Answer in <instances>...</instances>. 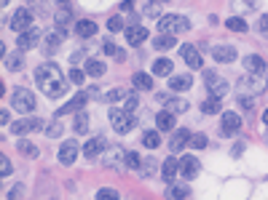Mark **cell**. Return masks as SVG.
<instances>
[{
  "instance_id": "cell-1",
  "label": "cell",
  "mask_w": 268,
  "mask_h": 200,
  "mask_svg": "<svg viewBox=\"0 0 268 200\" xmlns=\"http://www.w3.org/2000/svg\"><path fill=\"white\" fill-rule=\"evenodd\" d=\"M35 83L41 85V91L46 93L49 99H56L67 91V80H64L62 70L56 64H41L35 70Z\"/></svg>"
},
{
  "instance_id": "cell-2",
  "label": "cell",
  "mask_w": 268,
  "mask_h": 200,
  "mask_svg": "<svg viewBox=\"0 0 268 200\" xmlns=\"http://www.w3.org/2000/svg\"><path fill=\"white\" fill-rule=\"evenodd\" d=\"M110 123L118 133H129L137 125V120H134V112L123 110V107H110Z\"/></svg>"
},
{
  "instance_id": "cell-3",
  "label": "cell",
  "mask_w": 268,
  "mask_h": 200,
  "mask_svg": "<svg viewBox=\"0 0 268 200\" xmlns=\"http://www.w3.org/2000/svg\"><path fill=\"white\" fill-rule=\"evenodd\" d=\"M188 19L185 16H177V13H166V16H159V32L164 35H180V32L188 30Z\"/></svg>"
},
{
  "instance_id": "cell-4",
  "label": "cell",
  "mask_w": 268,
  "mask_h": 200,
  "mask_svg": "<svg viewBox=\"0 0 268 200\" xmlns=\"http://www.w3.org/2000/svg\"><path fill=\"white\" fill-rule=\"evenodd\" d=\"M11 107H14L16 112H32L38 107L35 93L27 91V88H16L14 93H11Z\"/></svg>"
},
{
  "instance_id": "cell-5",
  "label": "cell",
  "mask_w": 268,
  "mask_h": 200,
  "mask_svg": "<svg viewBox=\"0 0 268 200\" xmlns=\"http://www.w3.org/2000/svg\"><path fill=\"white\" fill-rule=\"evenodd\" d=\"M204 83H207V91H209V96H217V99H223L225 93L231 91L228 80H225V78H220V75H214V72H204Z\"/></svg>"
},
{
  "instance_id": "cell-6",
  "label": "cell",
  "mask_w": 268,
  "mask_h": 200,
  "mask_svg": "<svg viewBox=\"0 0 268 200\" xmlns=\"http://www.w3.org/2000/svg\"><path fill=\"white\" fill-rule=\"evenodd\" d=\"M8 27H11L14 32H27L30 27H32V13H30L27 8L14 11V13H11V19H8Z\"/></svg>"
},
{
  "instance_id": "cell-7",
  "label": "cell",
  "mask_w": 268,
  "mask_h": 200,
  "mask_svg": "<svg viewBox=\"0 0 268 200\" xmlns=\"http://www.w3.org/2000/svg\"><path fill=\"white\" fill-rule=\"evenodd\" d=\"M241 91H250V93H260V91H266V75H255V72H250L247 78H241Z\"/></svg>"
},
{
  "instance_id": "cell-8",
  "label": "cell",
  "mask_w": 268,
  "mask_h": 200,
  "mask_svg": "<svg viewBox=\"0 0 268 200\" xmlns=\"http://www.w3.org/2000/svg\"><path fill=\"white\" fill-rule=\"evenodd\" d=\"M78 150H81V147H78L75 139L64 142V144L59 147V163H62V165H73V163H75V158H78Z\"/></svg>"
},
{
  "instance_id": "cell-9",
  "label": "cell",
  "mask_w": 268,
  "mask_h": 200,
  "mask_svg": "<svg viewBox=\"0 0 268 200\" xmlns=\"http://www.w3.org/2000/svg\"><path fill=\"white\" fill-rule=\"evenodd\" d=\"M180 176L188 179V182L199 176V160H196L193 155H182V160H180Z\"/></svg>"
},
{
  "instance_id": "cell-10",
  "label": "cell",
  "mask_w": 268,
  "mask_h": 200,
  "mask_svg": "<svg viewBox=\"0 0 268 200\" xmlns=\"http://www.w3.org/2000/svg\"><path fill=\"white\" fill-rule=\"evenodd\" d=\"M41 125H43V123H41L38 118H24V120H16V123L11 125V133H16V136H24V133L38 131Z\"/></svg>"
},
{
  "instance_id": "cell-11",
  "label": "cell",
  "mask_w": 268,
  "mask_h": 200,
  "mask_svg": "<svg viewBox=\"0 0 268 200\" xmlns=\"http://www.w3.org/2000/svg\"><path fill=\"white\" fill-rule=\"evenodd\" d=\"M241 128V118L236 115V112H225L223 120H220V131L225 133V136H233Z\"/></svg>"
},
{
  "instance_id": "cell-12",
  "label": "cell",
  "mask_w": 268,
  "mask_h": 200,
  "mask_svg": "<svg viewBox=\"0 0 268 200\" xmlns=\"http://www.w3.org/2000/svg\"><path fill=\"white\" fill-rule=\"evenodd\" d=\"M38 40H41V32H38L35 27H30L27 32H19V51H30V48H35Z\"/></svg>"
},
{
  "instance_id": "cell-13",
  "label": "cell",
  "mask_w": 268,
  "mask_h": 200,
  "mask_svg": "<svg viewBox=\"0 0 268 200\" xmlns=\"http://www.w3.org/2000/svg\"><path fill=\"white\" fill-rule=\"evenodd\" d=\"M182 59H185V64L191 67V70H199V67H204V59H201V53L196 45H182Z\"/></svg>"
},
{
  "instance_id": "cell-14",
  "label": "cell",
  "mask_w": 268,
  "mask_h": 200,
  "mask_svg": "<svg viewBox=\"0 0 268 200\" xmlns=\"http://www.w3.org/2000/svg\"><path fill=\"white\" fill-rule=\"evenodd\" d=\"M89 93H75V99H70L64 107H59V115H70V112H81L83 110V104L89 102Z\"/></svg>"
},
{
  "instance_id": "cell-15",
  "label": "cell",
  "mask_w": 268,
  "mask_h": 200,
  "mask_svg": "<svg viewBox=\"0 0 268 200\" xmlns=\"http://www.w3.org/2000/svg\"><path fill=\"white\" fill-rule=\"evenodd\" d=\"M156 125H159V131H174V128H177L174 112L172 110H161L159 115H156Z\"/></svg>"
},
{
  "instance_id": "cell-16",
  "label": "cell",
  "mask_w": 268,
  "mask_h": 200,
  "mask_svg": "<svg viewBox=\"0 0 268 200\" xmlns=\"http://www.w3.org/2000/svg\"><path fill=\"white\" fill-rule=\"evenodd\" d=\"M191 136H193V133H191V131H188V128H177V131H174V136H172V139H169V150H174V152H180V150H182V147H185L188 142H191Z\"/></svg>"
},
{
  "instance_id": "cell-17",
  "label": "cell",
  "mask_w": 268,
  "mask_h": 200,
  "mask_svg": "<svg viewBox=\"0 0 268 200\" xmlns=\"http://www.w3.org/2000/svg\"><path fill=\"white\" fill-rule=\"evenodd\" d=\"M126 40L132 45H140V43H145L148 40V30L142 24H132V27H126Z\"/></svg>"
},
{
  "instance_id": "cell-18",
  "label": "cell",
  "mask_w": 268,
  "mask_h": 200,
  "mask_svg": "<svg viewBox=\"0 0 268 200\" xmlns=\"http://www.w3.org/2000/svg\"><path fill=\"white\" fill-rule=\"evenodd\" d=\"M212 56L217 64L233 62V59H236V48H233V45H217V48H212Z\"/></svg>"
},
{
  "instance_id": "cell-19",
  "label": "cell",
  "mask_w": 268,
  "mask_h": 200,
  "mask_svg": "<svg viewBox=\"0 0 268 200\" xmlns=\"http://www.w3.org/2000/svg\"><path fill=\"white\" fill-rule=\"evenodd\" d=\"M105 147H107V144H105V139H102V136H97V139H89V142H86V147H83V155L94 160L97 155H102V152H105Z\"/></svg>"
},
{
  "instance_id": "cell-20",
  "label": "cell",
  "mask_w": 268,
  "mask_h": 200,
  "mask_svg": "<svg viewBox=\"0 0 268 200\" xmlns=\"http://www.w3.org/2000/svg\"><path fill=\"white\" fill-rule=\"evenodd\" d=\"M244 67H247V72H255V75H266V59L258 56V53L247 56V59H244Z\"/></svg>"
},
{
  "instance_id": "cell-21",
  "label": "cell",
  "mask_w": 268,
  "mask_h": 200,
  "mask_svg": "<svg viewBox=\"0 0 268 200\" xmlns=\"http://www.w3.org/2000/svg\"><path fill=\"white\" fill-rule=\"evenodd\" d=\"M105 163H107L110 168H121V165L126 163V150H123V147H115L113 152H107V158H105Z\"/></svg>"
},
{
  "instance_id": "cell-22",
  "label": "cell",
  "mask_w": 268,
  "mask_h": 200,
  "mask_svg": "<svg viewBox=\"0 0 268 200\" xmlns=\"http://www.w3.org/2000/svg\"><path fill=\"white\" fill-rule=\"evenodd\" d=\"M161 168H164V171H161V176H164L166 182H174V176L180 173V160H174V158H166Z\"/></svg>"
},
{
  "instance_id": "cell-23",
  "label": "cell",
  "mask_w": 268,
  "mask_h": 200,
  "mask_svg": "<svg viewBox=\"0 0 268 200\" xmlns=\"http://www.w3.org/2000/svg\"><path fill=\"white\" fill-rule=\"evenodd\" d=\"M62 32H49V35H46V43H43V51L46 53H56L59 51V45H62Z\"/></svg>"
},
{
  "instance_id": "cell-24",
  "label": "cell",
  "mask_w": 268,
  "mask_h": 200,
  "mask_svg": "<svg viewBox=\"0 0 268 200\" xmlns=\"http://www.w3.org/2000/svg\"><path fill=\"white\" fill-rule=\"evenodd\" d=\"M191 85H193L191 75H172V80H169V88L172 91H188Z\"/></svg>"
},
{
  "instance_id": "cell-25",
  "label": "cell",
  "mask_w": 268,
  "mask_h": 200,
  "mask_svg": "<svg viewBox=\"0 0 268 200\" xmlns=\"http://www.w3.org/2000/svg\"><path fill=\"white\" fill-rule=\"evenodd\" d=\"M75 32H78L81 38L97 35V22H91V19H81V22H75Z\"/></svg>"
},
{
  "instance_id": "cell-26",
  "label": "cell",
  "mask_w": 268,
  "mask_h": 200,
  "mask_svg": "<svg viewBox=\"0 0 268 200\" xmlns=\"http://www.w3.org/2000/svg\"><path fill=\"white\" fill-rule=\"evenodd\" d=\"M132 85L137 91H150V88H153V78L145 75V72H137V75L132 78Z\"/></svg>"
},
{
  "instance_id": "cell-27",
  "label": "cell",
  "mask_w": 268,
  "mask_h": 200,
  "mask_svg": "<svg viewBox=\"0 0 268 200\" xmlns=\"http://www.w3.org/2000/svg\"><path fill=\"white\" fill-rule=\"evenodd\" d=\"M153 75H159V78L172 75V62H169V59H159V62H153Z\"/></svg>"
},
{
  "instance_id": "cell-28",
  "label": "cell",
  "mask_w": 268,
  "mask_h": 200,
  "mask_svg": "<svg viewBox=\"0 0 268 200\" xmlns=\"http://www.w3.org/2000/svg\"><path fill=\"white\" fill-rule=\"evenodd\" d=\"M174 43H177V40H174V35H164V32H159V38H156V48L159 51H169V48H174Z\"/></svg>"
},
{
  "instance_id": "cell-29",
  "label": "cell",
  "mask_w": 268,
  "mask_h": 200,
  "mask_svg": "<svg viewBox=\"0 0 268 200\" xmlns=\"http://www.w3.org/2000/svg\"><path fill=\"white\" fill-rule=\"evenodd\" d=\"M142 144H145L148 150H156V147L161 144V131H145L142 133Z\"/></svg>"
},
{
  "instance_id": "cell-30",
  "label": "cell",
  "mask_w": 268,
  "mask_h": 200,
  "mask_svg": "<svg viewBox=\"0 0 268 200\" xmlns=\"http://www.w3.org/2000/svg\"><path fill=\"white\" fill-rule=\"evenodd\" d=\"M86 75L102 78V75H105V64L100 62V59H89V62H86Z\"/></svg>"
},
{
  "instance_id": "cell-31",
  "label": "cell",
  "mask_w": 268,
  "mask_h": 200,
  "mask_svg": "<svg viewBox=\"0 0 268 200\" xmlns=\"http://www.w3.org/2000/svg\"><path fill=\"white\" fill-rule=\"evenodd\" d=\"M201 112H204V115H217V112H220V99L209 96L207 102H201Z\"/></svg>"
},
{
  "instance_id": "cell-32",
  "label": "cell",
  "mask_w": 268,
  "mask_h": 200,
  "mask_svg": "<svg viewBox=\"0 0 268 200\" xmlns=\"http://www.w3.org/2000/svg\"><path fill=\"white\" fill-rule=\"evenodd\" d=\"M191 195V190H188L185 184H172L166 190V198H172V200H180V198H188Z\"/></svg>"
},
{
  "instance_id": "cell-33",
  "label": "cell",
  "mask_w": 268,
  "mask_h": 200,
  "mask_svg": "<svg viewBox=\"0 0 268 200\" xmlns=\"http://www.w3.org/2000/svg\"><path fill=\"white\" fill-rule=\"evenodd\" d=\"M22 67H24V59H22V53H8V56H5V70L16 72V70H22Z\"/></svg>"
},
{
  "instance_id": "cell-34",
  "label": "cell",
  "mask_w": 268,
  "mask_h": 200,
  "mask_svg": "<svg viewBox=\"0 0 268 200\" xmlns=\"http://www.w3.org/2000/svg\"><path fill=\"white\" fill-rule=\"evenodd\" d=\"M73 128H75V133H86L89 131V115H86V112H75V125H73Z\"/></svg>"
},
{
  "instance_id": "cell-35",
  "label": "cell",
  "mask_w": 268,
  "mask_h": 200,
  "mask_svg": "<svg viewBox=\"0 0 268 200\" xmlns=\"http://www.w3.org/2000/svg\"><path fill=\"white\" fill-rule=\"evenodd\" d=\"M225 27H228V30H233V32H247V22H244V19H239V16L225 19Z\"/></svg>"
},
{
  "instance_id": "cell-36",
  "label": "cell",
  "mask_w": 268,
  "mask_h": 200,
  "mask_svg": "<svg viewBox=\"0 0 268 200\" xmlns=\"http://www.w3.org/2000/svg\"><path fill=\"white\" fill-rule=\"evenodd\" d=\"M16 150H19V152H22V155H27V158H30V155H32V158H35V155H38V147H35V144H32V142H24V139H22V142H19V144H16Z\"/></svg>"
},
{
  "instance_id": "cell-37",
  "label": "cell",
  "mask_w": 268,
  "mask_h": 200,
  "mask_svg": "<svg viewBox=\"0 0 268 200\" xmlns=\"http://www.w3.org/2000/svg\"><path fill=\"white\" fill-rule=\"evenodd\" d=\"M207 142H209L207 133H193V136H191V147H193V150H204Z\"/></svg>"
},
{
  "instance_id": "cell-38",
  "label": "cell",
  "mask_w": 268,
  "mask_h": 200,
  "mask_svg": "<svg viewBox=\"0 0 268 200\" xmlns=\"http://www.w3.org/2000/svg\"><path fill=\"white\" fill-rule=\"evenodd\" d=\"M169 110H172L174 112V115H180V112H185L188 110V102H180V99H169Z\"/></svg>"
},
{
  "instance_id": "cell-39",
  "label": "cell",
  "mask_w": 268,
  "mask_h": 200,
  "mask_svg": "<svg viewBox=\"0 0 268 200\" xmlns=\"http://www.w3.org/2000/svg\"><path fill=\"white\" fill-rule=\"evenodd\" d=\"M126 165H129V168H134V171H140V165H142V158L137 155V152H126Z\"/></svg>"
},
{
  "instance_id": "cell-40",
  "label": "cell",
  "mask_w": 268,
  "mask_h": 200,
  "mask_svg": "<svg viewBox=\"0 0 268 200\" xmlns=\"http://www.w3.org/2000/svg\"><path fill=\"white\" fill-rule=\"evenodd\" d=\"M46 136H49V139H56V136H62V123H56V120H54V123H51L49 128H46Z\"/></svg>"
},
{
  "instance_id": "cell-41",
  "label": "cell",
  "mask_w": 268,
  "mask_h": 200,
  "mask_svg": "<svg viewBox=\"0 0 268 200\" xmlns=\"http://www.w3.org/2000/svg\"><path fill=\"white\" fill-rule=\"evenodd\" d=\"M123 96H126V93H123V91H118V88H113V91L107 93V96H105V102L115 104V102H123Z\"/></svg>"
},
{
  "instance_id": "cell-42",
  "label": "cell",
  "mask_w": 268,
  "mask_h": 200,
  "mask_svg": "<svg viewBox=\"0 0 268 200\" xmlns=\"http://www.w3.org/2000/svg\"><path fill=\"white\" fill-rule=\"evenodd\" d=\"M137 96H132V93H126V96H123V110H129V112H134L137 110Z\"/></svg>"
},
{
  "instance_id": "cell-43",
  "label": "cell",
  "mask_w": 268,
  "mask_h": 200,
  "mask_svg": "<svg viewBox=\"0 0 268 200\" xmlns=\"http://www.w3.org/2000/svg\"><path fill=\"white\" fill-rule=\"evenodd\" d=\"M97 198H100V200H115V198H118V192L110 190V187H105V190L97 192Z\"/></svg>"
},
{
  "instance_id": "cell-44",
  "label": "cell",
  "mask_w": 268,
  "mask_h": 200,
  "mask_svg": "<svg viewBox=\"0 0 268 200\" xmlns=\"http://www.w3.org/2000/svg\"><path fill=\"white\" fill-rule=\"evenodd\" d=\"M102 51L107 53V56H121V51H118V45L115 43H110V40H105V45H102Z\"/></svg>"
},
{
  "instance_id": "cell-45",
  "label": "cell",
  "mask_w": 268,
  "mask_h": 200,
  "mask_svg": "<svg viewBox=\"0 0 268 200\" xmlns=\"http://www.w3.org/2000/svg\"><path fill=\"white\" fill-rule=\"evenodd\" d=\"M107 30H113V32H118V30H123V19L121 16H113L107 22Z\"/></svg>"
},
{
  "instance_id": "cell-46",
  "label": "cell",
  "mask_w": 268,
  "mask_h": 200,
  "mask_svg": "<svg viewBox=\"0 0 268 200\" xmlns=\"http://www.w3.org/2000/svg\"><path fill=\"white\" fill-rule=\"evenodd\" d=\"M0 173H3V176H11V160L8 158H0Z\"/></svg>"
},
{
  "instance_id": "cell-47",
  "label": "cell",
  "mask_w": 268,
  "mask_h": 200,
  "mask_svg": "<svg viewBox=\"0 0 268 200\" xmlns=\"http://www.w3.org/2000/svg\"><path fill=\"white\" fill-rule=\"evenodd\" d=\"M70 83L81 85V83H83V72H81V70H75V67H73V70H70Z\"/></svg>"
},
{
  "instance_id": "cell-48",
  "label": "cell",
  "mask_w": 268,
  "mask_h": 200,
  "mask_svg": "<svg viewBox=\"0 0 268 200\" xmlns=\"http://www.w3.org/2000/svg\"><path fill=\"white\" fill-rule=\"evenodd\" d=\"M5 198H24V187H22V184H16L14 190L5 192Z\"/></svg>"
},
{
  "instance_id": "cell-49",
  "label": "cell",
  "mask_w": 268,
  "mask_h": 200,
  "mask_svg": "<svg viewBox=\"0 0 268 200\" xmlns=\"http://www.w3.org/2000/svg\"><path fill=\"white\" fill-rule=\"evenodd\" d=\"M140 168H145V171H142V176H150V173H153V168H156V163H153V160H142Z\"/></svg>"
},
{
  "instance_id": "cell-50",
  "label": "cell",
  "mask_w": 268,
  "mask_h": 200,
  "mask_svg": "<svg viewBox=\"0 0 268 200\" xmlns=\"http://www.w3.org/2000/svg\"><path fill=\"white\" fill-rule=\"evenodd\" d=\"M260 35H263V38H268V16H263V19H260Z\"/></svg>"
},
{
  "instance_id": "cell-51",
  "label": "cell",
  "mask_w": 268,
  "mask_h": 200,
  "mask_svg": "<svg viewBox=\"0 0 268 200\" xmlns=\"http://www.w3.org/2000/svg\"><path fill=\"white\" fill-rule=\"evenodd\" d=\"M241 107H244V110L250 112V110H252V99H241Z\"/></svg>"
},
{
  "instance_id": "cell-52",
  "label": "cell",
  "mask_w": 268,
  "mask_h": 200,
  "mask_svg": "<svg viewBox=\"0 0 268 200\" xmlns=\"http://www.w3.org/2000/svg\"><path fill=\"white\" fill-rule=\"evenodd\" d=\"M241 150H244V144H241V142H239L236 147H233V158H239V155H241Z\"/></svg>"
},
{
  "instance_id": "cell-53",
  "label": "cell",
  "mask_w": 268,
  "mask_h": 200,
  "mask_svg": "<svg viewBox=\"0 0 268 200\" xmlns=\"http://www.w3.org/2000/svg\"><path fill=\"white\" fill-rule=\"evenodd\" d=\"M258 5V0H247V8H255Z\"/></svg>"
},
{
  "instance_id": "cell-54",
  "label": "cell",
  "mask_w": 268,
  "mask_h": 200,
  "mask_svg": "<svg viewBox=\"0 0 268 200\" xmlns=\"http://www.w3.org/2000/svg\"><path fill=\"white\" fill-rule=\"evenodd\" d=\"M263 123H266V125H268V110H266V112H263Z\"/></svg>"
},
{
  "instance_id": "cell-55",
  "label": "cell",
  "mask_w": 268,
  "mask_h": 200,
  "mask_svg": "<svg viewBox=\"0 0 268 200\" xmlns=\"http://www.w3.org/2000/svg\"><path fill=\"white\" fill-rule=\"evenodd\" d=\"M0 3H3V5H8V3H11V0H0Z\"/></svg>"
},
{
  "instance_id": "cell-56",
  "label": "cell",
  "mask_w": 268,
  "mask_h": 200,
  "mask_svg": "<svg viewBox=\"0 0 268 200\" xmlns=\"http://www.w3.org/2000/svg\"><path fill=\"white\" fill-rule=\"evenodd\" d=\"M156 3H169V0H156Z\"/></svg>"
},
{
  "instance_id": "cell-57",
  "label": "cell",
  "mask_w": 268,
  "mask_h": 200,
  "mask_svg": "<svg viewBox=\"0 0 268 200\" xmlns=\"http://www.w3.org/2000/svg\"><path fill=\"white\" fill-rule=\"evenodd\" d=\"M59 3H67V0H59Z\"/></svg>"
}]
</instances>
